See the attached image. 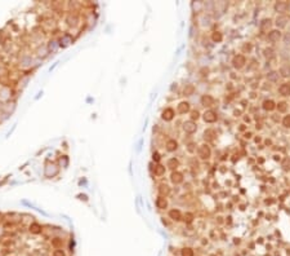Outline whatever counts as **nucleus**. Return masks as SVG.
Instances as JSON below:
<instances>
[{"instance_id": "nucleus-11", "label": "nucleus", "mask_w": 290, "mask_h": 256, "mask_svg": "<svg viewBox=\"0 0 290 256\" xmlns=\"http://www.w3.org/2000/svg\"><path fill=\"white\" fill-rule=\"evenodd\" d=\"M177 111L179 114H186V113H188L190 111V102L187 101H182V102H179L178 103V106H177Z\"/></svg>"}, {"instance_id": "nucleus-22", "label": "nucleus", "mask_w": 290, "mask_h": 256, "mask_svg": "<svg viewBox=\"0 0 290 256\" xmlns=\"http://www.w3.org/2000/svg\"><path fill=\"white\" fill-rule=\"evenodd\" d=\"M286 22H288V18L285 17V16H280V17L276 18V26L277 27H285Z\"/></svg>"}, {"instance_id": "nucleus-34", "label": "nucleus", "mask_w": 290, "mask_h": 256, "mask_svg": "<svg viewBox=\"0 0 290 256\" xmlns=\"http://www.w3.org/2000/svg\"><path fill=\"white\" fill-rule=\"evenodd\" d=\"M264 56H266V57L272 56V49H266V51H264Z\"/></svg>"}, {"instance_id": "nucleus-24", "label": "nucleus", "mask_w": 290, "mask_h": 256, "mask_svg": "<svg viewBox=\"0 0 290 256\" xmlns=\"http://www.w3.org/2000/svg\"><path fill=\"white\" fill-rule=\"evenodd\" d=\"M164 173H165V166H162V164L155 166V175L156 176H162Z\"/></svg>"}, {"instance_id": "nucleus-9", "label": "nucleus", "mask_w": 290, "mask_h": 256, "mask_svg": "<svg viewBox=\"0 0 290 256\" xmlns=\"http://www.w3.org/2000/svg\"><path fill=\"white\" fill-rule=\"evenodd\" d=\"M201 105L205 106V107H211L213 105H214V99H213V96L204 95L201 97Z\"/></svg>"}, {"instance_id": "nucleus-5", "label": "nucleus", "mask_w": 290, "mask_h": 256, "mask_svg": "<svg viewBox=\"0 0 290 256\" xmlns=\"http://www.w3.org/2000/svg\"><path fill=\"white\" fill-rule=\"evenodd\" d=\"M289 3L288 2H276L275 5H273V8L277 13H286L288 9H289Z\"/></svg>"}, {"instance_id": "nucleus-12", "label": "nucleus", "mask_w": 290, "mask_h": 256, "mask_svg": "<svg viewBox=\"0 0 290 256\" xmlns=\"http://www.w3.org/2000/svg\"><path fill=\"white\" fill-rule=\"evenodd\" d=\"M271 26H272V20H271V18H264V20L260 22L259 29H260L262 32H267L268 30L271 29Z\"/></svg>"}, {"instance_id": "nucleus-2", "label": "nucleus", "mask_w": 290, "mask_h": 256, "mask_svg": "<svg viewBox=\"0 0 290 256\" xmlns=\"http://www.w3.org/2000/svg\"><path fill=\"white\" fill-rule=\"evenodd\" d=\"M245 63H246V58L245 56H243V54H236L233 58H232V65H233V67L235 69H243L245 66Z\"/></svg>"}, {"instance_id": "nucleus-7", "label": "nucleus", "mask_w": 290, "mask_h": 256, "mask_svg": "<svg viewBox=\"0 0 290 256\" xmlns=\"http://www.w3.org/2000/svg\"><path fill=\"white\" fill-rule=\"evenodd\" d=\"M183 129L186 133H194L196 132V129H197V126H196V123L192 122V121H187L183 123Z\"/></svg>"}, {"instance_id": "nucleus-4", "label": "nucleus", "mask_w": 290, "mask_h": 256, "mask_svg": "<svg viewBox=\"0 0 290 256\" xmlns=\"http://www.w3.org/2000/svg\"><path fill=\"white\" fill-rule=\"evenodd\" d=\"M210 155H211V150H210V148L208 145H201L200 148H199V157H200V159H204V160H206V159H209L210 158Z\"/></svg>"}, {"instance_id": "nucleus-21", "label": "nucleus", "mask_w": 290, "mask_h": 256, "mask_svg": "<svg viewBox=\"0 0 290 256\" xmlns=\"http://www.w3.org/2000/svg\"><path fill=\"white\" fill-rule=\"evenodd\" d=\"M280 74L282 77H290V63H284L280 67Z\"/></svg>"}, {"instance_id": "nucleus-27", "label": "nucleus", "mask_w": 290, "mask_h": 256, "mask_svg": "<svg viewBox=\"0 0 290 256\" xmlns=\"http://www.w3.org/2000/svg\"><path fill=\"white\" fill-rule=\"evenodd\" d=\"M281 167H282L285 171H290V158H289V157H286L285 159L282 160V163H281Z\"/></svg>"}, {"instance_id": "nucleus-30", "label": "nucleus", "mask_w": 290, "mask_h": 256, "mask_svg": "<svg viewBox=\"0 0 290 256\" xmlns=\"http://www.w3.org/2000/svg\"><path fill=\"white\" fill-rule=\"evenodd\" d=\"M267 79H268V80H272V81H276V80L278 79V74H277L276 71H271L270 74L267 75Z\"/></svg>"}, {"instance_id": "nucleus-26", "label": "nucleus", "mask_w": 290, "mask_h": 256, "mask_svg": "<svg viewBox=\"0 0 290 256\" xmlns=\"http://www.w3.org/2000/svg\"><path fill=\"white\" fill-rule=\"evenodd\" d=\"M276 107H277V110L280 111V113H285V111H286V109H288V103H286L285 101H281V102H278V103H277Z\"/></svg>"}, {"instance_id": "nucleus-19", "label": "nucleus", "mask_w": 290, "mask_h": 256, "mask_svg": "<svg viewBox=\"0 0 290 256\" xmlns=\"http://www.w3.org/2000/svg\"><path fill=\"white\" fill-rule=\"evenodd\" d=\"M178 149V142L176 140H168L166 142V150L168 151H176Z\"/></svg>"}, {"instance_id": "nucleus-6", "label": "nucleus", "mask_w": 290, "mask_h": 256, "mask_svg": "<svg viewBox=\"0 0 290 256\" xmlns=\"http://www.w3.org/2000/svg\"><path fill=\"white\" fill-rule=\"evenodd\" d=\"M281 36H282V34L278 29L277 30H271L270 32H268V40H270L271 43H277L281 39Z\"/></svg>"}, {"instance_id": "nucleus-28", "label": "nucleus", "mask_w": 290, "mask_h": 256, "mask_svg": "<svg viewBox=\"0 0 290 256\" xmlns=\"http://www.w3.org/2000/svg\"><path fill=\"white\" fill-rule=\"evenodd\" d=\"M204 136H205L206 140H213V139H214V136H215V132L213 129H206Z\"/></svg>"}, {"instance_id": "nucleus-10", "label": "nucleus", "mask_w": 290, "mask_h": 256, "mask_svg": "<svg viewBox=\"0 0 290 256\" xmlns=\"http://www.w3.org/2000/svg\"><path fill=\"white\" fill-rule=\"evenodd\" d=\"M170 181L174 184V185H178L183 181V175L178 171H173L172 175H170Z\"/></svg>"}, {"instance_id": "nucleus-17", "label": "nucleus", "mask_w": 290, "mask_h": 256, "mask_svg": "<svg viewBox=\"0 0 290 256\" xmlns=\"http://www.w3.org/2000/svg\"><path fill=\"white\" fill-rule=\"evenodd\" d=\"M262 106H263V109L266 111H272V110H275V109H276V103L273 102L272 100H264Z\"/></svg>"}, {"instance_id": "nucleus-31", "label": "nucleus", "mask_w": 290, "mask_h": 256, "mask_svg": "<svg viewBox=\"0 0 290 256\" xmlns=\"http://www.w3.org/2000/svg\"><path fill=\"white\" fill-rule=\"evenodd\" d=\"M282 126L285 128H290V115H285L282 119Z\"/></svg>"}, {"instance_id": "nucleus-29", "label": "nucleus", "mask_w": 290, "mask_h": 256, "mask_svg": "<svg viewBox=\"0 0 290 256\" xmlns=\"http://www.w3.org/2000/svg\"><path fill=\"white\" fill-rule=\"evenodd\" d=\"M183 220H184V222H187V224H191V222L194 221V215L190 214V212H187V214L183 216Z\"/></svg>"}, {"instance_id": "nucleus-13", "label": "nucleus", "mask_w": 290, "mask_h": 256, "mask_svg": "<svg viewBox=\"0 0 290 256\" xmlns=\"http://www.w3.org/2000/svg\"><path fill=\"white\" fill-rule=\"evenodd\" d=\"M72 41H74V39H72V36H71L70 34H63L62 38L59 39V45H62V47H67V45L71 44Z\"/></svg>"}, {"instance_id": "nucleus-36", "label": "nucleus", "mask_w": 290, "mask_h": 256, "mask_svg": "<svg viewBox=\"0 0 290 256\" xmlns=\"http://www.w3.org/2000/svg\"><path fill=\"white\" fill-rule=\"evenodd\" d=\"M245 137H248V139H250V137H251V133H246V135H245Z\"/></svg>"}, {"instance_id": "nucleus-33", "label": "nucleus", "mask_w": 290, "mask_h": 256, "mask_svg": "<svg viewBox=\"0 0 290 256\" xmlns=\"http://www.w3.org/2000/svg\"><path fill=\"white\" fill-rule=\"evenodd\" d=\"M152 159H154L155 162H160L161 157H160V154H159V153H156V151H155V153L152 154Z\"/></svg>"}, {"instance_id": "nucleus-18", "label": "nucleus", "mask_w": 290, "mask_h": 256, "mask_svg": "<svg viewBox=\"0 0 290 256\" xmlns=\"http://www.w3.org/2000/svg\"><path fill=\"white\" fill-rule=\"evenodd\" d=\"M157 190H159V193H160L161 197H166V195H169V193H170V188H169L166 184H160Z\"/></svg>"}, {"instance_id": "nucleus-15", "label": "nucleus", "mask_w": 290, "mask_h": 256, "mask_svg": "<svg viewBox=\"0 0 290 256\" xmlns=\"http://www.w3.org/2000/svg\"><path fill=\"white\" fill-rule=\"evenodd\" d=\"M278 93L281 96H290V83H282L278 87Z\"/></svg>"}, {"instance_id": "nucleus-16", "label": "nucleus", "mask_w": 290, "mask_h": 256, "mask_svg": "<svg viewBox=\"0 0 290 256\" xmlns=\"http://www.w3.org/2000/svg\"><path fill=\"white\" fill-rule=\"evenodd\" d=\"M156 206H157V208L159 210H165L166 207H168V200H166V198L165 197H159L157 199H156Z\"/></svg>"}, {"instance_id": "nucleus-25", "label": "nucleus", "mask_w": 290, "mask_h": 256, "mask_svg": "<svg viewBox=\"0 0 290 256\" xmlns=\"http://www.w3.org/2000/svg\"><path fill=\"white\" fill-rule=\"evenodd\" d=\"M178 166H179V162H178V159H176V158H170V159L168 160V167L172 168V170L177 168Z\"/></svg>"}, {"instance_id": "nucleus-1", "label": "nucleus", "mask_w": 290, "mask_h": 256, "mask_svg": "<svg viewBox=\"0 0 290 256\" xmlns=\"http://www.w3.org/2000/svg\"><path fill=\"white\" fill-rule=\"evenodd\" d=\"M22 219H0V256H70V239L54 233L51 225L41 234H32L29 224L21 225Z\"/></svg>"}, {"instance_id": "nucleus-14", "label": "nucleus", "mask_w": 290, "mask_h": 256, "mask_svg": "<svg viewBox=\"0 0 290 256\" xmlns=\"http://www.w3.org/2000/svg\"><path fill=\"white\" fill-rule=\"evenodd\" d=\"M169 217H170L173 221H180L182 220V214H180L179 210L173 208V210L169 211Z\"/></svg>"}, {"instance_id": "nucleus-20", "label": "nucleus", "mask_w": 290, "mask_h": 256, "mask_svg": "<svg viewBox=\"0 0 290 256\" xmlns=\"http://www.w3.org/2000/svg\"><path fill=\"white\" fill-rule=\"evenodd\" d=\"M195 92V85L194 84H186L183 88V93L184 96H192Z\"/></svg>"}, {"instance_id": "nucleus-32", "label": "nucleus", "mask_w": 290, "mask_h": 256, "mask_svg": "<svg viewBox=\"0 0 290 256\" xmlns=\"http://www.w3.org/2000/svg\"><path fill=\"white\" fill-rule=\"evenodd\" d=\"M200 118V113L197 111V110H194V111H191V119H192V122L195 121H197V119Z\"/></svg>"}, {"instance_id": "nucleus-3", "label": "nucleus", "mask_w": 290, "mask_h": 256, "mask_svg": "<svg viewBox=\"0 0 290 256\" xmlns=\"http://www.w3.org/2000/svg\"><path fill=\"white\" fill-rule=\"evenodd\" d=\"M202 119H204L205 123H214V122H217L218 115L214 110H206L202 114Z\"/></svg>"}, {"instance_id": "nucleus-35", "label": "nucleus", "mask_w": 290, "mask_h": 256, "mask_svg": "<svg viewBox=\"0 0 290 256\" xmlns=\"http://www.w3.org/2000/svg\"><path fill=\"white\" fill-rule=\"evenodd\" d=\"M192 146H195V145H194V144H190V145H188V150H190V151H194V148H192Z\"/></svg>"}, {"instance_id": "nucleus-23", "label": "nucleus", "mask_w": 290, "mask_h": 256, "mask_svg": "<svg viewBox=\"0 0 290 256\" xmlns=\"http://www.w3.org/2000/svg\"><path fill=\"white\" fill-rule=\"evenodd\" d=\"M222 39H223L222 32H219V31H214V32L211 34V40L214 41V43H221Z\"/></svg>"}, {"instance_id": "nucleus-8", "label": "nucleus", "mask_w": 290, "mask_h": 256, "mask_svg": "<svg viewBox=\"0 0 290 256\" xmlns=\"http://www.w3.org/2000/svg\"><path fill=\"white\" fill-rule=\"evenodd\" d=\"M174 115H176V113H174V110H173V109L168 107V109H165V110L162 111V114H161V118H162L165 122H170V121H173Z\"/></svg>"}]
</instances>
